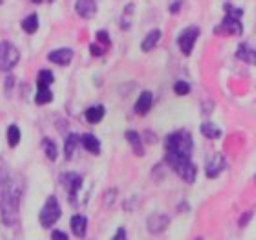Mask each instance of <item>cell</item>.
Listing matches in <instances>:
<instances>
[{
	"label": "cell",
	"mask_w": 256,
	"mask_h": 240,
	"mask_svg": "<svg viewBox=\"0 0 256 240\" xmlns=\"http://www.w3.org/2000/svg\"><path fill=\"white\" fill-rule=\"evenodd\" d=\"M166 163L176 171L178 176L182 178V180H185L187 183H194V181H196L198 169H196V165L192 163V160L188 156L166 154Z\"/></svg>",
	"instance_id": "cell-3"
},
{
	"label": "cell",
	"mask_w": 256,
	"mask_h": 240,
	"mask_svg": "<svg viewBox=\"0 0 256 240\" xmlns=\"http://www.w3.org/2000/svg\"><path fill=\"white\" fill-rule=\"evenodd\" d=\"M48 59L52 63L59 64V66H68L74 59V50L70 48H59V50H54V52H50Z\"/></svg>",
	"instance_id": "cell-11"
},
{
	"label": "cell",
	"mask_w": 256,
	"mask_h": 240,
	"mask_svg": "<svg viewBox=\"0 0 256 240\" xmlns=\"http://www.w3.org/2000/svg\"><path fill=\"white\" fill-rule=\"evenodd\" d=\"M152 103H154L152 92H143V94L139 96V99H138V103H136L134 110H136V114H139V116H144V114L152 108Z\"/></svg>",
	"instance_id": "cell-14"
},
{
	"label": "cell",
	"mask_w": 256,
	"mask_h": 240,
	"mask_svg": "<svg viewBox=\"0 0 256 240\" xmlns=\"http://www.w3.org/2000/svg\"><path fill=\"white\" fill-rule=\"evenodd\" d=\"M116 194H118L116 191H110V192L106 194V207H110V205H112V202H114L112 196H116Z\"/></svg>",
	"instance_id": "cell-34"
},
{
	"label": "cell",
	"mask_w": 256,
	"mask_h": 240,
	"mask_svg": "<svg viewBox=\"0 0 256 240\" xmlns=\"http://www.w3.org/2000/svg\"><path fill=\"white\" fill-rule=\"evenodd\" d=\"M174 92H176L178 96H187L188 92H190V85L185 83V81H178L176 85H174Z\"/></svg>",
	"instance_id": "cell-27"
},
{
	"label": "cell",
	"mask_w": 256,
	"mask_h": 240,
	"mask_svg": "<svg viewBox=\"0 0 256 240\" xmlns=\"http://www.w3.org/2000/svg\"><path fill=\"white\" fill-rule=\"evenodd\" d=\"M42 147H44V150H46V156H48L50 160H52V161H54V160H57V145H55V141H54V139L44 138V141H42Z\"/></svg>",
	"instance_id": "cell-25"
},
{
	"label": "cell",
	"mask_w": 256,
	"mask_h": 240,
	"mask_svg": "<svg viewBox=\"0 0 256 240\" xmlns=\"http://www.w3.org/2000/svg\"><path fill=\"white\" fill-rule=\"evenodd\" d=\"M112 240H126V231H124V227H119L118 233H116V236H114Z\"/></svg>",
	"instance_id": "cell-32"
},
{
	"label": "cell",
	"mask_w": 256,
	"mask_h": 240,
	"mask_svg": "<svg viewBox=\"0 0 256 240\" xmlns=\"http://www.w3.org/2000/svg\"><path fill=\"white\" fill-rule=\"evenodd\" d=\"M252 220V213H246L244 216H242V220H240V227H246L249 222Z\"/></svg>",
	"instance_id": "cell-31"
},
{
	"label": "cell",
	"mask_w": 256,
	"mask_h": 240,
	"mask_svg": "<svg viewBox=\"0 0 256 240\" xmlns=\"http://www.w3.org/2000/svg\"><path fill=\"white\" fill-rule=\"evenodd\" d=\"M79 143H80V138L77 136V134H70L68 138H66V143H64V154H66V160H72V158H74Z\"/></svg>",
	"instance_id": "cell-17"
},
{
	"label": "cell",
	"mask_w": 256,
	"mask_h": 240,
	"mask_svg": "<svg viewBox=\"0 0 256 240\" xmlns=\"http://www.w3.org/2000/svg\"><path fill=\"white\" fill-rule=\"evenodd\" d=\"M202 134L208 139H218V138H222L224 132H222V128H220L218 125H214V123H203Z\"/></svg>",
	"instance_id": "cell-20"
},
{
	"label": "cell",
	"mask_w": 256,
	"mask_h": 240,
	"mask_svg": "<svg viewBox=\"0 0 256 240\" xmlns=\"http://www.w3.org/2000/svg\"><path fill=\"white\" fill-rule=\"evenodd\" d=\"M165 149L166 154H182L190 158L192 149H194V141L188 130H178V132L170 134L165 139Z\"/></svg>",
	"instance_id": "cell-2"
},
{
	"label": "cell",
	"mask_w": 256,
	"mask_h": 240,
	"mask_svg": "<svg viewBox=\"0 0 256 240\" xmlns=\"http://www.w3.org/2000/svg\"><path fill=\"white\" fill-rule=\"evenodd\" d=\"M132 11H134V4L126 6V11H124V17H123V19H121V28H123V30H128V26H130V24H128V15H130Z\"/></svg>",
	"instance_id": "cell-29"
},
{
	"label": "cell",
	"mask_w": 256,
	"mask_h": 240,
	"mask_svg": "<svg viewBox=\"0 0 256 240\" xmlns=\"http://www.w3.org/2000/svg\"><path fill=\"white\" fill-rule=\"evenodd\" d=\"M126 139L128 143L132 145L134 152H136V156H143V143H141V138H139V134L136 132V130H128L126 132Z\"/></svg>",
	"instance_id": "cell-19"
},
{
	"label": "cell",
	"mask_w": 256,
	"mask_h": 240,
	"mask_svg": "<svg viewBox=\"0 0 256 240\" xmlns=\"http://www.w3.org/2000/svg\"><path fill=\"white\" fill-rule=\"evenodd\" d=\"M160 39H161V32L160 30H152V32L144 37V41L141 43V50L143 52H150V50H154V46L158 43H160Z\"/></svg>",
	"instance_id": "cell-18"
},
{
	"label": "cell",
	"mask_w": 256,
	"mask_h": 240,
	"mask_svg": "<svg viewBox=\"0 0 256 240\" xmlns=\"http://www.w3.org/2000/svg\"><path fill=\"white\" fill-rule=\"evenodd\" d=\"M54 79L55 77L50 70H40V72H38V77H37L38 90H46V88H50V85L54 83Z\"/></svg>",
	"instance_id": "cell-21"
},
{
	"label": "cell",
	"mask_w": 256,
	"mask_h": 240,
	"mask_svg": "<svg viewBox=\"0 0 256 240\" xmlns=\"http://www.w3.org/2000/svg\"><path fill=\"white\" fill-rule=\"evenodd\" d=\"M80 143H82V147H84L88 152H92V154H99V152H101V141H99L94 134H84V136L80 138Z\"/></svg>",
	"instance_id": "cell-15"
},
{
	"label": "cell",
	"mask_w": 256,
	"mask_h": 240,
	"mask_svg": "<svg viewBox=\"0 0 256 240\" xmlns=\"http://www.w3.org/2000/svg\"><path fill=\"white\" fill-rule=\"evenodd\" d=\"M225 169V158L224 154H220V152H216V154L210 156V160L207 161V167H205V174H207L208 178H216L222 174V171Z\"/></svg>",
	"instance_id": "cell-10"
},
{
	"label": "cell",
	"mask_w": 256,
	"mask_h": 240,
	"mask_svg": "<svg viewBox=\"0 0 256 240\" xmlns=\"http://www.w3.org/2000/svg\"><path fill=\"white\" fill-rule=\"evenodd\" d=\"M8 141H10V147H16L20 143V128L16 125H10L8 128Z\"/></svg>",
	"instance_id": "cell-24"
},
{
	"label": "cell",
	"mask_w": 256,
	"mask_h": 240,
	"mask_svg": "<svg viewBox=\"0 0 256 240\" xmlns=\"http://www.w3.org/2000/svg\"><path fill=\"white\" fill-rule=\"evenodd\" d=\"M20 59L18 50L13 46L11 43H2L0 44V70L10 72L11 68H15L16 63Z\"/></svg>",
	"instance_id": "cell-5"
},
{
	"label": "cell",
	"mask_w": 256,
	"mask_h": 240,
	"mask_svg": "<svg viewBox=\"0 0 256 240\" xmlns=\"http://www.w3.org/2000/svg\"><path fill=\"white\" fill-rule=\"evenodd\" d=\"M236 57L240 61H246V63H251V64H256V50L251 48L249 44H240L238 46V52H236Z\"/></svg>",
	"instance_id": "cell-16"
},
{
	"label": "cell",
	"mask_w": 256,
	"mask_h": 240,
	"mask_svg": "<svg viewBox=\"0 0 256 240\" xmlns=\"http://www.w3.org/2000/svg\"><path fill=\"white\" fill-rule=\"evenodd\" d=\"M97 41H99V43H104V46H110V35H108L106 30L97 32Z\"/></svg>",
	"instance_id": "cell-28"
},
{
	"label": "cell",
	"mask_w": 256,
	"mask_h": 240,
	"mask_svg": "<svg viewBox=\"0 0 256 240\" xmlns=\"http://www.w3.org/2000/svg\"><path fill=\"white\" fill-rule=\"evenodd\" d=\"M22 30L26 33H35L38 30V17L37 13H32L30 17H26L22 21Z\"/></svg>",
	"instance_id": "cell-23"
},
{
	"label": "cell",
	"mask_w": 256,
	"mask_h": 240,
	"mask_svg": "<svg viewBox=\"0 0 256 240\" xmlns=\"http://www.w3.org/2000/svg\"><path fill=\"white\" fill-rule=\"evenodd\" d=\"M180 6H182V2H180V0H178V2H174V4L170 6L172 13H178V11H180Z\"/></svg>",
	"instance_id": "cell-35"
},
{
	"label": "cell",
	"mask_w": 256,
	"mask_h": 240,
	"mask_svg": "<svg viewBox=\"0 0 256 240\" xmlns=\"http://www.w3.org/2000/svg\"><path fill=\"white\" fill-rule=\"evenodd\" d=\"M198 37H200V28L198 26H188L185 28L180 37H178V44L185 55H190V52L194 50V44H196Z\"/></svg>",
	"instance_id": "cell-6"
},
{
	"label": "cell",
	"mask_w": 256,
	"mask_h": 240,
	"mask_svg": "<svg viewBox=\"0 0 256 240\" xmlns=\"http://www.w3.org/2000/svg\"><path fill=\"white\" fill-rule=\"evenodd\" d=\"M102 118H104V107H101V105L92 107L86 110V119H88V123H99Z\"/></svg>",
	"instance_id": "cell-22"
},
{
	"label": "cell",
	"mask_w": 256,
	"mask_h": 240,
	"mask_svg": "<svg viewBox=\"0 0 256 240\" xmlns=\"http://www.w3.org/2000/svg\"><path fill=\"white\" fill-rule=\"evenodd\" d=\"M75 10H77L79 17H82V19H92V17L96 15L97 4H96V0H77Z\"/></svg>",
	"instance_id": "cell-12"
},
{
	"label": "cell",
	"mask_w": 256,
	"mask_h": 240,
	"mask_svg": "<svg viewBox=\"0 0 256 240\" xmlns=\"http://www.w3.org/2000/svg\"><path fill=\"white\" fill-rule=\"evenodd\" d=\"M33 2H35V4H40V2H44V0H33Z\"/></svg>",
	"instance_id": "cell-36"
},
{
	"label": "cell",
	"mask_w": 256,
	"mask_h": 240,
	"mask_svg": "<svg viewBox=\"0 0 256 240\" xmlns=\"http://www.w3.org/2000/svg\"><path fill=\"white\" fill-rule=\"evenodd\" d=\"M60 183L64 185V189L68 191L70 200L74 202L77 192L80 191V185H82V176L80 174H75V172H68V174H62L60 176Z\"/></svg>",
	"instance_id": "cell-7"
},
{
	"label": "cell",
	"mask_w": 256,
	"mask_h": 240,
	"mask_svg": "<svg viewBox=\"0 0 256 240\" xmlns=\"http://www.w3.org/2000/svg\"><path fill=\"white\" fill-rule=\"evenodd\" d=\"M170 224V218L166 216V214H160V213H154L150 214L148 220H146V225H148V231L152 235H160L163 231L168 227Z\"/></svg>",
	"instance_id": "cell-9"
},
{
	"label": "cell",
	"mask_w": 256,
	"mask_h": 240,
	"mask_svg": "<svg viewBox=\"0 0 256 240\" xmlns=\"http://www.w3.org/2000/svg\"><path fill=\"white\" fill-rule=\"evenodd\" d=\"M24 181L20 176H13L8 167H0V211L4 224L13 225L18 218L20 198Z\"/></svg>",
	"instance_id": "cell-1"
},
{
	"label": "cell",
	"mask_w": 256,
	"mask_h": 240,
	"mask_svg": "<svg viewBox=\"0 0 256 240\" xmlns=\"http://www.w3.org/2000/svg\"><path fill=\"white\" fill-rule=\"evenodd\" d=\"M70 225H72V231H74V235L77 236V238H84L86 227H88V220H86V216H82V214H75V216H72V220H70Z\"/></svg>",
	"instance_id": "cell-13"
},
{
	"label": "cell",
	"mask_w": 256,
	"mask_h": 240,
	"mask_svg": "<svg viewBox=\"0 0 256 240\" xmlns=\"http://www.w3.org/2000/svg\"><path fill=\"white\" fill-rule=\"evenodd\" d=\"M90 50H92V54L96 55V57H99V55H102V54H104V48H99V46H97V44H92V46H90Z\"/></svg>",
	"instance_id": "cell-33"
},
{
	"label": "cell",
	"mask_w": 256,
	"mask_h": 240,
	"mask_svg": "<svg viewBox=\"0 0 256 240\" xmlns=\"http://www.w3.org/2000/svg\"><path fill=\"white\" fill-rule=\"evenodd\" d=\"M214 32L216 33H227V35H242V33H244V26H242L240 19L227 15L224 21H222V24L216 26Z\"/></svg>",
	"instance_id": "cell-8"
},
{
	"label": "cell",
	"mask_w": 256,
	"mask_h": 240,
	"mask_svg": "<svg viewBox=\"0 0 256 240\" xmlns=\"http://www.w3.org/2000/svg\"><path fill=\"white\" fill-rule=\"evenodd\" d=\"M52 240H68V235L62 233V231H54L52 233Z\"/></svg>",
	"instance_id": "cell-30"
},
{
	"label": "cell",
	"mask_w": 256,
	"mask_h": 240,
	"mask_svg": "<svg viewBox=\"0 0 256 240\" xmlns=\"http://www.w3.org/2000/svg\"><path fill=\"white\" fill-rule=\"evenodd\" d=\"M54 101V92L46 88V90H38V94L35 96V103L37 105H48V103Z\"/></svg>",
	"instance_id": "cell-26"
},
{
	"label": "cell",
	"mask_w": 256,
	"mask_h": 240,
	"mask_svg": "<svg viewBox=\"0 0 256 240\" xmlns=\"http://www.w3.org/2000/svg\"><path fill=\"white\" fill-rule=\"evenodd\" d=\"M60 218V205H59V200L55 196H50L44 203L42 211H40V225H42L44 229H50V227H54L57 224V220Z\"/></svg>",
	"instance_id": "cell-4"
}]
</instances>
